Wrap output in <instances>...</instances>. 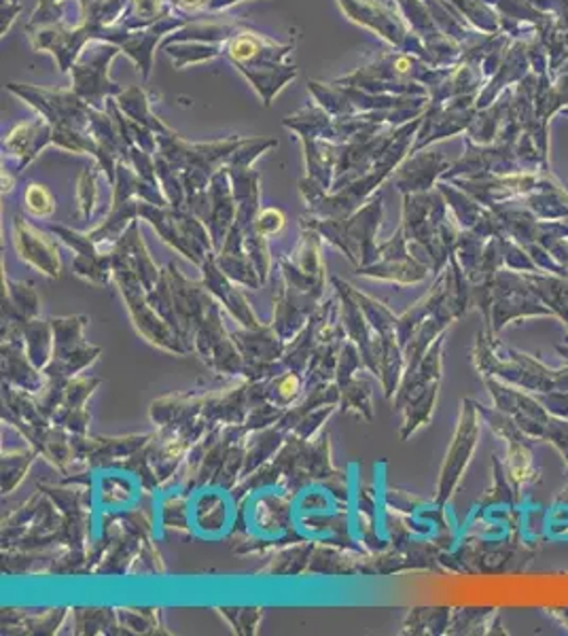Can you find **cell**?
I'll return each instance as SVG.
<instances>
[{"mask_svg":"<svg viewBox=\"0 0 568 636\" xmlns=\"http://www.w3.org/2000/svg\"><path fill=\"white\" fill-rule=\"evenodd\" d=\"M37 456H41L33 445L20 450H2V494H11L28 476Z\"/></svg>","mask_w":568,"mask_h":636,"instance_id":"d590c367","label":"cell"},{"mask_svg":"<svg viewBox=\"0 0 568 636\" xmlns=\"http://www.w3.org/2000/svg\"><path fill=\"white\" fill-rule=\"evenodd\" d=\"M115 248L122 250L123 255L129 259V264L136 270V274H138V279L143 282V286L147 289V293H151L160 284L163 270L158 268V264L149 255V248H147L145 240L140 236L138 221H132L129 223V228L125 230V234L115 244Z\"/></svg>","mask_w":568,"mask_h":636,"instance_id":"d4e9b609","label":"cell"},{"mask_svg":"<svg viewBox=\"0 0 568 636\" xmlns=\"http://www.w3.org/2000/svg\"><path fill=\"white\" fill-rule=\"evenodd\" d=\"M444 340H446L444 335L435 340V344L427 351L422 360L411 371L404 374L402 384L395 393V412L404 414V425L399 429L402 441L413 436L422 425L431 423L442 380Z\"/></svg>","mask_w":568,"mask_h":636,"instance_id":"277c9868","label":"cell"},{"mask_svg":"<svg viewBox=\"0 0 568 636\" xmlns=\"http://www.w3.org/2000/svg\"><path fill=\"white\" fill-rule=\"evenodd\" d=\"M279 280L281 284H279V291L274 293L272 327L279 331L284 342H293L308 327L310 318L317 315V310L321 308L325 299L291 289L288 284H284L281 277Z\"/></svg>","mask_w":568,"mask_h":636,"instance_id":"e0dca14e","label":"cell"},{"mask_svg":"<svg viewBox=\"0 0 568 636\" xmlns=\"http://www.w3.org/2000/svg\"><path fill=\"white\" fill-rule=\"evenodd\" d=\"M314 548H317V541H310V539L276 548V550L270 552L272 556L266 560V566H261L257 571V575H261V577H299V575H306L312 554H314Z\"/></svg>","mask_w":568,"mask_h":636,"instance_id":"484cf974","label":"cell"},{"mask_svg":"<svg viewBox=\"0 0 568 636\" xmlns=\"http://www.w3.org/2000/svg\"><path fill=\"white\" fill-rule=\"evenodd\" d=\"M73 613L69 607L47 609L33 613L26 609H2V633L4 635H55Z\"/></svg>","mask_w":568,"mask_h":636,"instance_id":"603a6c76","label":"cell"},{"mask_svg":"<svg viewBox=\"0 0 568 636\" xmlns=\"http://www.w3.org/2000/svg\"><path fill=\"white\" fill-rule=\"evenodd\" d=\"M323 405H339V387H337L335 380L310 387L304 393V397L284 412L283 418L279 420V427L284 429L286 433H291L304 416H308L310 412H314V409H319Z\"/></svg>","mask_w":568,"mask_h":636,"instance_id":"4dcf8cb0","label":"cell"},{"mask_svg":"<svg viewBox=\"0 0 568 636\" xmlns=\"http://www.w3.org/2000/svg\"><path fill=\"white\" fill-rule=\"evenodd\" d=\"M194 353L217 374L227 378H243L244 357L236 346L232 333L225 329L223 308L217 302L206 315L196 335H194Z\"/></svg>","mask_w":568,"mask_h":636,"instance_id":"8992f818","label":"cell"},{"mask_svg":"<svg viewBox=\"0 0 568 636\" xmlns=\"http://www.w3.org/2000/svg\"><path fill=\"white\" fill-rule=\"evenodd\" d=\"M449 609H411L402 635H442L446 633Z\"/></svg>","mask_w":568,"mask_h":636,"instance_id":"f35d334b","label":"cell"},{"mask_svg":"<svg viewBox=\"0 0 568 636\" xmlns=\"http://www.w3.org/2000/svg\"><path fill=\"white\" fill-rule=\"evenodd\" d=\"M156 516L162 530L192 533V494L178 486L163 490Z\"/></svg>","mask_w":568,"mask_h":636,"instance_id":"f546056e","label":"cell"},{"mask_svg":"<svg viewBox=\"0 0 568 636\" xmlns=\"http://www.w3.org/2000/svg\"><path fill=\"white\" fill-rule=\"evenodd\" d=\"M24 206L33 217H51L55 210V199L42 185H28L24 192Z\"/></svg>","mask_w":568,"mask_h":636,"instance_id":"60d3db41","label":"cell"},{"mask_svg":"<svg viewBox=\"0 0 568 636\" xmlns=\"http://www.w3.org/2000/svg\"><path fill=\"white\" fill-rule=\"evenodd\" d=\"M123 635H170L162 609H118Z\"/></svg>","mask_w":568,"mask_h":636,"instance_id":"8d00e7d4","label":"cell"},{"mask_svg":"<svg viewBox=\"0 0 568 636\" xmlns=\"http://www.w3.org/2000/svg\"><path fill=\"white\" fill-rule=\"evenodd\" d=\"M200 270H202V284L206 286V291L221 304L223 310H227V315L234 318L240 327L257 329L263 325L255 315V310L250 308V302L246 299L243 286L236 284L234 280L227 279L223 274V270L217 266L214 253H208Z\"/></svg>","mask_w":568,"mask_h":636,"instance_id":"2e32d148","label":"cell"},{"mask_svg":"<svg viewBox=\"0 0 568 636\" xmlns=\"http://www.w3.org/2000/svg\"><path fill=\"white\" fill-rule=\"evenodd\" d=\"M163 274L170 286L174 315H176V335L185 344L187 353H194V335L217 299L206 291L202 280H189L174 264L163 268Z\"/></svg>","mask_w":568,"mask_h":636,"instance_id":"52a82bcc","label":"cell"},{"mask_svg":"<svg viewBox=\"0 0 568 636\" xmlns=\"http://www.w3.org/2000/svg\"><path fill=\"white\" fill-rule=\"evenodd\" d=\"M102 384L100 376H77L64 384V395L49 418L53 425L64 427L75 436H87L91 414L85 409V401L94 395V391Z\"/></svg>","mask_w":568,"mask_h":636,"instance_id":"ac0fdd59","label":"cell"},{"mask_svg":"<svg viewBox=\"0 0 568 636\" xmlns=\"http://www.w3.org/2000/svg\"><path fill=\"white\" fill-rule=\"evenodd\" d=\"M286 436L288 433L281 429L279 425H274L270 429H261V431L248 433V438H246V454H244L243 479L250 476V474H255L266 463H270L279 454V450L283 448Z\"/></svg>","mask_w":568,"mask_h":636,"instance_id":"f1b7e54d","label":"cell"},{"mask_svg":"<svg viewBox=\"0 0 568 636\" xmlns=\"http://www.w3.org/2000/svg\"><path fill=\"white\" fill-rule=\"evenodd\" d=\"M257 401L252 397L250 382L243 380L219 391L203 393L202 418L210 425H244L250 407Z\"/></svg>","mask_w":568,"mask_h":636,"instance_id":"d6986e66","label":"cell"},{"mask_svg":"<svg viewBox=\"0 0 568 636\" xmlns=\"http://www.w3.org/2000/svg\"><path fill=\"white\" fill-rule=\"evenodd\" d=\"M49 230L75 250L73 272L79 279L94 286H107L113 280V250H104L89 234L73 232L64 225H51Z\"/></svg>","mask_w":568,"mask_h":636,"instance_id":"5bb4252c","label":"cell"},{"mask_svg":"<svg viewBox=\"0 0 568 636\" xmlns=\"http://www.w3.org/2000/svg\"><path fill=\"white\" fill-rule=\"evenodd\" d=\"M13 244L20 261L28 264L33 270L51 280L62 277V255L58 242L28 219H13Z\"/></svg>","mask_w":568,"mask_h":636,"instance_id":"4fadbf2b","label":"cell"},{"mask_svg":"<svg viewBox=\"0 0 568 636\" xmlns=\"http://www.w3.org/2000/svg\"><path fill=\"white\" fill-rule=\"evenodd\" d=\"M382 215H384L382 196H378L350 217L304 221L310 228H314L321 234V238L337 246L355 268H366L375 264L380 257V244L375 242V236L382 225Z\"/></svg>","mask_w":568,"mask_h":636,"instance_id":"3957f363","label":"cell"},{"mask_svg":"<svg viewBox=\"0 0 568 636\" xmlns=\"http://www.w3.org/2000/svg\"><path fill=\"white\" fill-rule=\"evenodd\" d=\"M317 344H319V340H317V318L312 317L308 322V327L293 342H288V346L284 351V367L306 374L308 365L312 360V355L317 351Z\"/></svg>","mask_w":568,"mask_h":636,"instance_id":"74e56055","label":"cell"},{"mask_svg":"<svg viewBox=\"0 0 568 636\" xmlns=\"http://www.w3.org/2000/svg\"><path fill=\"white\" fill-rule=\"evenodd\" d=\"M236 635L255 636L259 631L263 607H217Z\"/></svg>","mask_w":568,"mask_h":636,"instance_id":"ab89813d","label":"cell"},{"mask_svg":"<svg viewBox=\"0 0 568 636\" xmlns=\"http://www.w3.org/2000/svg\"><path fill=\"white\" fill-rule=\"evenodd\" d=\"M337 407H339V405H323V407L310 412L308 416H304V418L297 423V427H295L291 433H295L297 438L301 439L317 438V433H321L323 425H325L326 420L331 418V414H333Z\"/></svg>","mask_w":568,"mask_h":636,"instance_id":"b9f144b4","label":"cell"},{"mask_svg":"<svg viewBox=\"0 0 568 636\" xmlns=\"http://www.w3.org/2000/svg\"><path fill=\"white\" fill-rule=\"evenodd\" d=\"M243 240V230L234 223L232 232L225 238V244L214 253L217 266L223 270V274L227 279L234 280L244 289H261L263 282L259 279V272H257L252 259L244 250Z\"/></svg>","mask_w":568,"mask_h":636,"instance_id":"7402d4cb","label":"cell"},{"mask_svg":"<svg viewBox=\"0 0 568 636\" xmlns=\"http://www.w3.org/2000/svg\"><path fill=\"white\" fill-rule=\"evenodd\" d=\"M429 272L431 270L409 253L404 228H399L388 242L380 244V257L375 264L357 268V274L363 279L386 280L397 284H418L427 280Z\"/></svg>","mask_w":568,"mask_h":636,"instance_id":"8fae6325","label":"cell"},{"mask_svg":"<svg viewBox=\"0 0 568 636\" xmlns=\"http://www.w3.org/2000/svg\"><path fill=\"white\" fill-rule=\"evenodd\" d=\"M283 228L284 215L283 210H279V208H263L261 212H257V217L252 221V230L268 240L281 234Z\"/></svg>","mask_w":568,"mask_h":636,"instance_id":"ee69618b","label":"cell"},{"mask_svg":"<svg viewBox=\"0 0 568 636\" xmlns=\"http://www.w3.org/2000/svg\"><path fill=\"white\" fill-rule=\"evenodd\" d=\"M306 391H308L306 374L293 371V369H286L283 374H279L266 382V397L270 403H274L276 407H283V409L295 405L299 399L304 397Z\"/></svg>","mask_w":568,"mask_h":636,"instance_id":"836d02e7","label":"cell"},{"mask_svg":"<svg viewBox=\"0 0 568 636\" xmlns=\"http://www.w3.org/2000/svg\"><path fill=\"white\" fill-rule=\"evenodd\" d=\"M113 282L118 284L122 293L125 310L132 318L136 331L156 348L170 355L185 357L189 355L176 331L163 320L162 315L149 304L147 289L138 279L136 270L132 268L129 259L123 255L122 250H113Z\"/></svg>","mask_w":568,"mask_h":636,"instance_id":"7a4b0ae2","label":"cell"},{"mask_svg":"<svg viewBox=\"0 0 568 636\" xmlns=\"http://www.w3.org/2000/svg\"><path fill=\"white\" fill-rule=\"evenodd\" d=\"M203 395L198 393H174L156 399L149 407V418L156 429L174 427L187 423L196 416H202Z\"/></svg>","mask_w":568,"mask_h":636,"instance_id":"83f0119b","label":"cell"},{"mask_svg":"<svg viewBox=\"0 0 568 636\" xmlns=\"http://www.w3.org/2000/svg\"><path fill=\"white\" fill-rule=\"evenodd\" d=\"M41 317V299L30 280H11L2 272V318L30 320Z\"/></svg>","mask_w":568,"mask_h":636,"instance_id":"4316f807","label":"cell"},{"mask_svg":"<svg viewBox=\"0 0 568 636\" xmlns=\"http://www.w3.org/2000/svg\"><path fill=\"white\" fill-rule=\"evenodd\" d=\"M236 346L243 353L244 363H276L283 360L288 342H284L272 325H261L257 329L240 327L232 333Z\"/></svg>","mask_w":568,"mask_h":636,"instance_id":"cb8c5ba5","label":"cell"},{"mask_svg":"<svg viewBox=\"0 0 568 636\" xmlns=\"http://www.w3.org/2000/svg\"><path fill=\"white\" fill-rule=\"evenodd\" d=\"M236 499L219 486H203L192 494V533L219 541L234 533Z\"/></svg>","mask_w":568,"mask_h":636,"instance_id":"9c48e42d","label":"cell"},{"mask_svg":"<svg viewBox=\"0 0 568 636\" xmlns=\"http://www.w3.org/2000/svg\"><path fill=\"white\" fill-rule=\"evenodd\" d=\"M331 286L335 289V293L339 297V304H342V322H344L348 340H353L359 346V353H361L367 371L373 374L375 378H380L382 340L373 331V327H371L369 318L363 313L361 304L353 295V284H348L346 280H342L339 277H331Z\"/></svg>","mask_w":568,"mask_h":636,"instance_id":"30bf717a","label":"cell"},{"mask_svg":"<svg viewBox=\"0 0 568 636\" xmlns=\"http://www.w3.org/2000/svg\"><path fill=\"white\" fill-rule=\"evenodd\" d=\"M98 199V185H96V172L85 170L79 179V189H77V204H79V215L82 219H89Z\"/></svg>","mask_w":568,"mask_h":636,"instance_id":"7bdbcfd3","label":"cell"},{"mask_svg":"<svg viewBox=\"0 0 568 636\" xmlns=\"http://www.w3.org/2000/svg\"><path fill=\"white\" fill-rule=\"evenodd\" d=\"M94 472L98 474L91 481L96 510L109 514L134 510V505L140 499V490H145L138 477L123 467H104Z\"/></svg>","mask_w":568,"mask_h":636,"instance_id":"9a60e30c","label":"cell"},{"mask_svg":"<svg viewBox=\"0 0 568 636\" xmlns=\"http://www.w3.org/2000/svg\"><path fill=\"white\" fill-rule=\"evenodd\" d=\"M53 357L45 367V374L51 382H69L94 365L102 355V348L85 342L83 331L89 322L87 315H73V317H53Z\"/></svg>","mask_w":568,"mask_h":636,"instance_id":"5b68a950","label":"cell"},{"mask_svg":"<svg viewBox=\"0 0 568 636\" xmlns=\"http://www.w3.org/2000/svg\"><path fill=\"white\" fill-rule=\"evenodd\" d=\"M371 554L333 543H317L306 575L321 577H371Z\"/></svg>","mask_w":568,"mask_h":636,"instance_id":"44dd1931","label":"cell"},{"mask_svg":"<svg viewBox=\"0 0 568 636\" xmlns=\"http://www.w3.org/2000/svg\"><path fill=\"white\" fill-rule=\"evenodd\" d=\"M151 433H132L120 438H104V436H75L73 448L77 456L79 469H104L118 467L125 458L136 454L140 448L149 443Z\"/></svg>","mask_w":568,"mask_h":636,"instance_id":"7c38bea8","label":"cell"},{"mask_svg":"<svg viewBox=\"0 0 568 636\" xmlns=\"http://www.w3.org/2000/svg\"><path fill=\"white\" fill-rule=\"evenodd\" d=\"M2 382L26 391L30 395H41L49 384V378L35 360L28 357L24 340H2Z\"/></svg>","mask_w":568,"mask_h":636,"instance_id":"ffe728a7","label":"cell"},{"mask_svg":"<svg viewBox=\"0 0 568 636\" xmlns=\"http://www.w3.org/2000/svg\"><path fill=\"white\" fill-rule=\"evenodd\" d=\"M75 635H123L118 609L109 607H79L73 609Z\"/></svg>","mask_w":568,"mask_h":636,"instance_id":"d6a6232c","label":"cell"},{"mask_svg":"<svg viewBox=\"0 0 568 636\" xmlns=\"http://www.w3.org/2000/svg\"><path fill=\"white\" fill-rule=\"evenodd\" d=\"M339 387V409L344 414H359L361 418H366L367 423H371L375 418V409H373V399H371V384L359 378H346L342 382H337Z\"/></svg>","mask_w":568,"mask_h":636,"instance_id":"e575fe53","label":"cell"},{"mask_svg":"<svg viewBox=\"0 0 568 636\" xmlns=\"http://www.w3.org/2000/svg\"><path fill=\"white\" fill-rule=\"evenodd\" d=\"M66 548V519L60 507L37 488L33 497L2 517V552Z\"/></svg>","mask_w":568,"mask_h":636,"instance_id":"6da1fadb","label":"cell"},{"mask_svg":"<svg viewBox=\"0 0 568 636\" xmlns=\"http://www.w3.org/2000/svg\"><path fill=\"white\" fill-rule=\"evenodd\" d=\"M478 403L471 399L462 401V409H460V420L456 427L454 439L449 443L447 450L446 461L442 465L440 472V481H437V497H435V505L444 507L449 497L454 494L456 486L460 484L462 474L473 456V450L478 445V438H480V420H478Z\"/></svg>","mask_w":568,"mask_h":636,"instance_id":"ba28073f","label":"cell"},{"mask_svg":"<svg viewBox=\"0 0 568 636\" xmlns=\"http://www.w3.org/2000/svg\"><path fill=\"white\" fill-rule=\"evenodd\" d=\"M17 322V320H15ZM22 335H24V346L28 357L35 360L45 369L49 360L53 357V327L49 318H30V320H20Z\"/></svg>","mask_w":568,"mask_h":636,"instance_id":"1f68e13d","label":"cell"}]
</instances>
